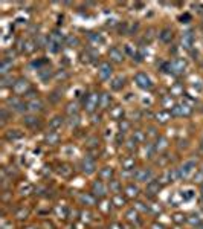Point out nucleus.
Segmentation results:
<instances>
[{"label":"nucleus","mask_w":203,"mask_h":229,"mask_svg":"<svg viewBox=\"0 0 203 229\" xmlns=\"http://www.w3.org/2000/svg\"><path fill=\"white\" fill-rule=\"evenodd\" d=\"M194 171H195V163H194L192 160H188V162L183 163V167L177 171V177H183V179H186V177Z\"/></svg>","instance_id":"f257e3e1"},{"label":"nucleus","mask_w":203,"mask_h":229,"mask_svg":"<svg viewBox=\"0 0 203 229\" xmlns=\"http://www.w3.org/2000/svg\"><path fill=\"white\" fill-rule=\"evenodd\" d=\"M134 81H136V83H138V86H139V87H142V89H150V87H151V80L147 77V73H142V72L136 73Z\"/></svg>","instance_id":"f03ea898"},{"label":"nucleus","mask_w":203,"mask_h":229,"mask_svg":"<svg viewBox=\"0 0 203 229\" xmlns=\"http://www.w3.org/2000/svg\"><path fill=\"white\" fill-rule=\"evenodd\" d=\"M98 104H99V95H96V93H90L86 98V109L89 112L95 110V107H98Z\"/></svg>","instance_id":"7ed1b4c3"},{"label":"nucleus","mask_w":203,"mask_h":229,"mask_svg":"<svg viewBox=\"0 0 203 229\" xmlns=\"http://www.w3.org/2000/svg\"><path fill=\"white\" fill-rule=\"evenodd\" d=\"M98 75H99L101 80H108L110 75H112V66L108 63H101L99 70H98Z\"/></svg>","instance_id":"20e7f679"},{"label":"nucleus","mask_w":203,"mask_h":229,"mask_svg":"<svg viewBox=\"0 0 203 229\" xmlns=\"http://www.w3.org/2000/svg\"><path fill=\"white\" fill-rule=\"evenodd\" d=\"M31 89V86H29V83L26 80H18L15 84H14V92L15 93H18V95H22L24 92H28Z\"/></svg>","instance_id":"39448f33"},{"label":"nucleus","mask_w":203,"mask_h":229,"mask_svg":"<svg viewBox=\"0 0 203 229\" xmlns=\"http://www.w3.org/2000/svg\"><path fill=\"white\" fill-rule=\"evenodd\" d=\"M108 57L112 58L115 63H121V61L124 60V54H122V51L118 49V47H112V49L108 51Z\"/></svg>","instance_id":"423d86ee"},{"label":"nucleus","mask_w":203,"mask_h":229,"mask_svg":"<svg viewBox=\"0 0 203 229\" xmlns=\"http://www.w3.org/2000/svg\"><path fill=\"white\" fill-rule=\"evenodd\" d=\"M83 171L87 173V174H92V173L95 171V162H93V159L86 157L83 160Z\"/></svg>","instance_id":"0eeeda50"},{"label":"nucleus","mask_w":203,"mask_h":229,"mask_svg":"<svg viewBox=\"0 0 203 229\" xmlns=\"http://www.w3.org/2000/svg\"><path fill=\"white\" fill-rule=\"evenodd\" d=\"M26 107L31 112H40V110H43V103L38 98H35V99H32V101H29V103L26 104Z\"/></svg>","instance_id":"6e6552de"},{"label":"nucleus","mask_w":203,"mask_h":229,"mask_svg":"<svg viewBox=\"0 0 203 229\" xmlns=\"http://www.w3.org/2000/svg\"><path fill=\"white\" fill-rule=\"evenodd\" d=\"M151 176H153V173L150 170H139V171H136V179L139 182H147Z\"/></svg>","instance_id":"1a4fd4ad"},{"label":"nucleus","mask_w":203,"mask_h":229,"mask_svg":"<svg viewBox=\"0 0 203 229\" xmlns=\"http://www.w3.org/2000/svg\"><path fill=\"white\" fill-rule=\"evenodd\" d=\"M92 191H93V194H95V195H104V194H106V191H107V189H106L104 183H102V182H99V180H98V182L93 183V186H92Z\"/></svg>","instance_id":"9d476101"},{"label":"nucleus","mask_w":203,"mask_h":229,"mask_svg":"<svg viewBox=\"0 0 203 229\" xmlns=\"http://www.w3.org/2000/svg\"><path fill=\"white\" fill-rule=\"evenodd\" d=\"M169 67L173 69V70H176V72H182L183 69L186 67V64H185V61H183V60H179V58H176V60H173V61H171Z\"/></svg>","instance_id":"9b49d317"},{"label":"nucleus","mask_w":203,"mask_h":229,"mask_svg":"<svg viewBox=\"0 0 203 229\" xmlns=\"http://www.w3.org/2000/svg\"><path fill=\"white\" fill-rule=\"evenodd\" d=\"M192 41H194V35H192V32H185L183 37H182V45L185 46L186 49H190L192 46Z\"/></svg>","instance_id":"f8f14e48"},{"label":"nucleus","mask_w":203,"mask_h":229,"mask_svg":"<svg viewBox=\"0 0 203 229\" xmlns=\"http://www.w3.org/2000/svg\"><path fill=\"white\" fill-rule=\"evenodd\" d=\"M22 51L24 54H32L35 51V46L31 40H24V41H22Z\"/></svg>","instance_id":"ddd939ff"},{"label":"nucleus","mask_w":203,"mask_h":229,"mask_svg":"<svg viewBox=\"0 0 203 229\" xmlns=\"http://www.w3.org/2000/svg\"><path fill=\"white\" fill-rule=\"evenodd\" d=\"M23 122H24V125H28V127H31V128H34V127H37L38 124H40V119L38 118H35V116H26L23 119Z\"/></svg>","instance_id":"4468645a"},{"label":"nucleus","mask_w":203,"mask_h":229,"mask_svg":"<svg viewBox=\"0 0 203 229\" xmlns=\"http://www.w3.org/2000/svg\"><path fill=\"white\" fill-rule=\"evenodd\" d=\"M159 38H160L164 43H169L171 38H173V31H171V29H164V31L159 34Z\"/></svg>","instance_id":"2eb2a0df"},{"label":"nucleus","mask_w":203,"mask_h":229,"mask_svg":"<svg viewBox=\"0 0 203 229\" xmlns=\"http://www.w3.org/2000/svg\"><path fill=\"white\" fill-rule=\"evenodd\" d=\"M108 105H110V95L108 93H102L99 96V107L101 109H107Z\"/></svg>","instance_id":"dca6fc26"},{"label":"nucleus","mask_w":203,"mask_h":229,"mask_svg":"<svg viewBox=\"0 0 203 229\" xmlns=\"http://www.w3.org/2000/svg\"><path fill=\"white\" fill-rule=\"evenodd\" d=\"M11 109H14L15 112H22V110H24L26 107H24V104L22 103L20 99L14 98V99H11Z\"/></svg>","instance_id":"f3484780"},{"label":"nucleus","mask_w":203,"mask_h":229,"mask_svg":"<svg viewBox=\"0 0 203 229\" xmlns=\"http://www.w3.org/2000/svg\"><path fill=\"white\" fill-rule=\"evenodd\" d=\"M160 188V185H159V182H156V180H151V182L147 185V189L150 191V194H156L154 191H157Z\"/></svg>","instance_id":"a211bd4d"},{"label":"nucleus","mask_w":203,"mask_h":229,"mask_svg":"<svg viewBox=\"0 0 203 229\" xmlns=\"http://www.w3.org/2000/svg\"><path fill=\"white\" fill-rule=\"evenodd\" d=\"M122 86H124V78H122V77L115 78V81L112 83V89H115V90H119Z\"/></svg>","instance_id":"6ab92c4d"},{"label":"nucleus","mask_w":203,"mask_h":229,"mask_svg":"<svg viewBox=\"0 0 203 229\" xmlns=\"http://www.w3.org/2000/svg\"><path fill=\"white\" fill-rule=\"evenodd\" d=\"M11 66H12V63H9V61H8V60L5 58V60L2 61V67H0V70H2V75H6V73L9 72L8 69L11 67Z\"/></svg>","instance_id":"aec40b11"},{"label":"nucleus","mask_w":203,"mask_h":229,"mask_svg":"<svg viewBox=\"0 0 203 229\" xmlns=\"http://www.w3.org/2000/svg\"><path fill=\"white\" fill-rule=\"evenodd\" d=\"M122 113H124V110H122V107H115L112 112H110V114H112V118H115V119H119L121 116H122Z\"/></svg>","instance_id":"412c9836"},{"label":"nucleus","mask_w":203,"mask_h":229,"mask_svg":"<svg viewBox=\"0 0 203 229\" xmlns=\"http://www.w3.org/2000/svg\"><path fill=\"white\" fill-rule=\"evenodd\" d=\"M61 124H63V119H61L60 116H55V118L50 121V127H52V128H58V127H61Z\"/></svg>","instance_id":"4be33fe9"},{"label":"nucleus","mask_w":203,"mask_h":229,"mask_svg":"<svg viewBox=\"0 0 203 229\" xmlns=\"http://www.w3.org/2000/svg\"><path fill=\"white\" fill-rule=\"evenodd\" d=\"M99 176H101V179H110V177H112V170H110L108 167H106L104 170H101Z\"/></svg>","instance_id":"5701e85b"},{"label":"nucleus","mask_w":203,"mask_h":229,"mask_svg":"<svg viewBox=\"0 0 203 229\" xmlns=\"http://www.w3.org/2000/svg\"><path fill=\"white\" fill-rule=\"evenodd\" d=\"M133 165H134V159L133 157H127V159L122 162V167L125 168V170H128V168H132Z\"/></svg>","instance_id":"b1692460"},{"label":"nucleus","mask_w":203,"mask_h":229,"mask_svg":"<svg viewBox=\"0 0 203 229\" xmlns=\"http://www.w3.org/2000/svg\"><path fill=\"white\" fill-rule=\"evenodd\" d=\"M168 118H169V113H168V112H160V113H157V121H160V122H167Z\"/></svg>","instance_id":"393cba45"},{"label":"nucleus","mask_w":203,"mask_h":229,"mask_svg":"<svg viewBox=\"0 0 203 229\" xmlns=\"http://www.w3.org/2000/svg\"><path fill=\"white\" fill-rule=\"evenodd\" d=\"M127 194L130 195V197H136V195H138V188L133 186V185L127 186Z\"/></svg>","instance_id":"a878e982"},{"label":"nucleus","mask_w":203,"mask_h":229,"mask_svg":"<svg viewBox=\"0 0 203 229\" xmlns=\"http://www.w3.org/2000/svg\"><path fill=\"white\" fill-rule=\"evenodd\" d=\"M124 202H125V200H124L122 195H119V194H116L115 195V199H113V203H118L116 206H122L124 205Z\"/></svg>","instance_id":"bb28decb"},{"label":"nucleus","mask_w":203,"mask_h":229,"mask_svg":"<svg viewBox=\"0 0 203 229\" xmlns=\"http://www.w3.org/2000/svg\"><path fill=\"white\" fill-rule=\"evenodd\" d=\"M48 141L49 142H52V144H57V141H58V135H57V133H49Z\"/></svg>","instance_id":"cd10ccee"},{"label":"nucleus","mask_w":203,"mask_h":229,"mask_svg":"<svg viewBox=\"0 0 203 229\" xmlns=\"http://www.w3.org/2000/svg\"><path fill=\"white\" fill-rule=\"evenodd\" d=\"M78 112V107H76V104H69L67 105V113L72 114V113H76Z\"/></svg>","instance_id":"c85d7f7f"},{"label":"nucleus","mask_w":203,"mask_h":229,"mask_svg":"<svg viewBox=\"0 0 203 229\" xmlns=\"http://www.w3.org/2000/svg\"><path fill=\"white\" fill-rule=\"evenodd\" d=\"M168 147L167 144V139H164V137H160V145H156V148L157 150H165Z\"/></svg>","instance_id":"c756f323"},{"label":"nucleus","mask_w":203,"mask_h":229,"mask_svg":"<svg viewBox=\"0 0 203 229\" xmlns=\"http://www.w3.org/2000/svg\"><path fill=\"white\" fill-rule=\"evenodd\" d=\"M194 182H203V173H197V176H194Z\"/></svg>","instance_id":"7c9ffc66"},{"label":"nucleus","mask_w":203,"mask_h":229,"mask_svg":"<svg viewBox=\"0 0 203 229\" xmlns=\"http://www.w3.org/2000/svg\"><path fill=\"white\" fill-rule=\"evenodd\" d=\"M180 90H182V86H180V84H176V86H174V87L171 89V93H176V92L179 93Z\"/></svg>","instance_id":"2f4dec72"},{"label":"nucleus","mask_w":203,"mask_h":229,"mask_svg":"<svg viewBox=\"0 0 203 229\" xmlns=\"http://www.w3.org/2000/svg\"><path fill=\"white\" fill-rule=\"evenodd\" d=\"M128 125H130V124H128V122H125V121H124V124L121 122V130H125V128H128Z\"/></svg>","instance_id":"473e14b6"},{"label":"nucleus","mask_w":203,"mask_h":229,"mask_svg":"<svg viewBox=\"0 0 203 229\" xmlns=\"http://www.w3.org/2000/svg\"><path fill=\"white\" fill-rule=\"evenodd\" d=\"M112 188H113V189H118V188H119V183L116 182V180H113V185H112Z\"/></svg>","instance_id":"72a5a7b5"},{"label":"nucleus","mask_w":203,"mask_h":229,"mask_svg":"<svg viewBox=\"0 0 203 229\" xmlns=\"http://www.w3.org/2000/svg\"><path fill=\"white\" fill-rule=\"evenodd\" d=\"M202 191H203V189H202Z\"/></svg>","instance_id":"f704fd0d"}]
</instances>
